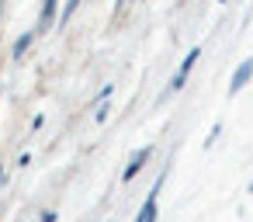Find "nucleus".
<instances>
[{
	"mask_svg": "<svg viewBox=\"0 0 253 222\" xmlns=\"http://www.w3.org/2000/svg\"><path fill=\"white\" fill-rule=\"evenodd\" d=\"M160 187H163V177H160V180H156V187L149 191V198H146V205L139 208L135 222H156V215H160Z\"/></svg>",
	"mask_w": 253,
	"mask_h": 222,
	"instance_id": "1",
	"label": "nucleus"
},
{
	"mask_svg": "<svg viewBox=\"0 0 253 222\" xmlns=\"http://www.w3.org/2000/svg\"><path fill=\"white\" fill-rule=\"evenodd\" d=\"M149 156H153V146H142V149H135V156L128 160V167H125V174H122V180H132L146 163H149Z\"/></svg>",
	"mask_w": 253,
	"mask_h": 222,
	"instance_id": "4",
	"label": "nucleus"
},
{
	"mask_svg": "<svg viewBox=\"0 0 253 222\" xmlns=\"http://www.w3.org/2000/svg\"><path fill=\"white\" fill-rule=\"evenodd\" d=\"M42 222H56V212H42Z\"/></svg>",
	"mask_w": 253,
	"mask_h": 222,
	"instance_id": "8",
	"label": "nucleus"
},
{
	"mask_svg": "<svg viewBox=\"0 0 253 222\" xmlns=\"http://www.w3.org/2000/svg\"><path fill=\"white\" fill-rule=\"evenodd\" d=\"M250 77H253V56H250V59H243V63L236 66V73H232V80H229V94L243 90V87L250 84Z\"/></svg>",
	"mask_w": 253,
	"mask_h": 222,
	"instance_id": "3",
	"label": "nucleus"
},
{
	"mask_svg": "<svg viewBox=\"0 0 253 222\" xmlns=\"http://www.w3.org/2000/svg\"><path fill=\"white\" fill-rule=\"evenodd\" d=\"M32 42H35V28H32V32H25V35L14 42V52H11V56H14V59H21V56L28 52V45H32Z\"/></svg>",
	"mask_w": 253,
	"mask_h": 222,
	"instance_id": "6",
	"label": "nucleus"
},
{
	"mask_svg": "<svg viewBox=\"0 0 253 222\" xmlns=\"http://www.w3.org/2000/svg\"><path fill=\"white\" fill-rule=\"evenodd\" d=\"M80 7V0H66V7H63V14H59V25H66L70 18H73V11Z\"/></svg>",
	"mask_w": 253,
	"mask_h": 222,
	"instance_id": "7",
	"label": "nucleus"
},
{
	"mask_svg": "<svg viewBox=\"0 0 253 222\" xmlns=\"http://www.w3.org/2000/svg\"><path fill=\"white\" fill-rule=\"evenodd\" d=\"M250 194H253V184H250Z\"/></svg>",
	"mask_w": 253,
	"mask_h": 222,
	"instance_id": "9",
	"label": "nucleus"
},
{
	"mask_svg": "<svg viewBox=\"0 0 253 222\" xmlns=\"http://www.w3.org/2000/svg\"><path fill=\"white\" fill-rule=\"evenodd\" d=\"M0 177H4V170H0Z\"/></svg>",
	"mask_w": 253,
	"mask_h": 222,
	"instance_id": "10",
	"label": "nucleus"
},
{
	"mask_svg": "<svg viewBox=\"0 0 253 222\" xmlns=\"http://www.w3.org/2000/svg\"><path fill=\"white\" fill-rule=\"evenodd\" d=\"M198 59H201V49H191V52L184 56V63H180V70H177V77L170 80V90H180V87L187 84V73L194 70V63H198Z\"/></svg>",
	"mask_w": 253,
	"mask_h": 222,
	"instance_id": "2",
	"label": "nucleus"
},
{
	"mask_svg": "<svg viewBox=\"0 0 253 222\" xmlns=\"http://www.w3.org/2000/svg\"><path fill=\"white\" fill-rule=\"evenodd\" d=\"M56 11H59V0H42V14H39V28H35V35H42V32L52 28Z\"/></svg>",
	"mask_w": 253,
	"mask_h": 222,
	"instance_id": "5",
	"label": "nucleus"
}]
</instances>
